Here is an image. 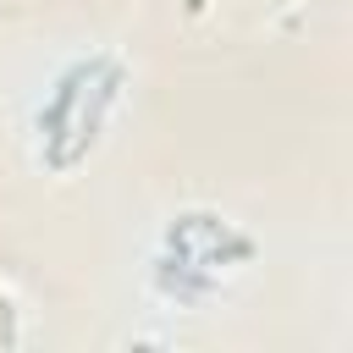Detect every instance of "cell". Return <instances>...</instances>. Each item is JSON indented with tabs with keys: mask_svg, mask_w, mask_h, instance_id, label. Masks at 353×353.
<instances>
[{
	"mask_svg": "<svg viewBox=\"0 0 353 353\" xmlns=\"http://www.w3.org/2000/svg\"><path fill=\"white\" fill-rule=\"evenodd\" d=\"M83 77H94V66H72V72L61 77V88H55V105H50V116H44V132H50V138H55V127L72 116V105H77V83H83Z\"/></svg>",
	"mask_w": 353,
	"mask_h": 353,
	"instance_id": "obj_1",
	"label": "cell"
}]
</instances>
